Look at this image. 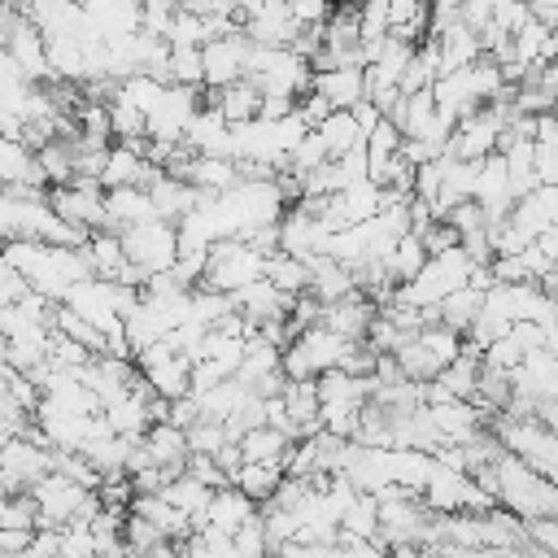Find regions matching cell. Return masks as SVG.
I'll list each match as a JSON object with an SVG mask.
<instances>
[{"instance_id": "obj_17", "label": "cell", "mask_w": 558, "mask_h": 558, "mask_svg": "<svg viewBox=\"0 0 558 558\" xmlns=\"http://www.w3.org/2000/svg\"><path fill=\"white\" fill-rule=\"evenodd\" d=\"M148 201H153V214L161 218V222H174V218H183L196 201H201V192L192 187V183H183V179H174V174H157L148 187Z\"/></svg>"}, {"instance_id": "obj_31", "label": "cell", "mask_w": 558, "mask_h": 558, "mask_svg": "<svg viewBox=\"0 0 558 558\" xmlns=\"http://www.w3.org/2000/svg\"><path fill=\"white\" fill-rule=\"evenodd\" d=\"M235 305H231V296L227 292H214V288H192V323H201L205 331L218 323V318H227Z\"/></svg>"}, {"instance_id": "obj_21", "label": "cell", "mask_w": 558, "mask_h": 558, "mask_svg": "<svg viewBox=\"0 0 558 558\" xmlns=\"http://www.w3.org/2000/svg\"><path fill=\"white\" fill-rule=\"evenodd\" d=\"M257 105H262V96H257V87H253L248 78H240V83L214 92V109H218V118H222L227 126H240V122L257 118Z\"/></svg>"}, {"instance_id": "obj_11", "label": "cell", "mask_w": 558, "mask_h": 558, "mask_svg": "<svg viewBox=\"0 0 558 558\" xmlns=\"http://www.w3.org/2000/svg\"><path fill=\"white\" fill-rule=\"evenodd\" d=\"M231 296V305H235V314L244 318V323H279V318H288V305H292V296H283V292H275L266 279H253V283H244V288H235V292H227Z\"/></svg>"}, {"instance_id": "obj_12", "label": "cell", "mask_w": 558, "mask_h": 558, "mask_svg": "<svg viewBox=\"0 0 558 558\" xmlns=\"http://www.w3.org/2000/svg\"><path fill=\"white\" fill-rule=\"evenodd\" d=\"M4 52L13 57V65L22 70V78L26 83H44V78H52L48 74V52H44V35L22 17L13 31H9V39H4Z\"/></svg>"}, {"instance_id": "obj_1", "label": "cell", "mask_w": 558, "mask_h": 558, "mask_svg": "<svg viewBox=\"0 0 558 558\" xmlns=\"http://www.w3.org/2000/svg\"><path fill=\"white\" fill-rule=\"evenodd\" d=\"M493 480H497L493 497H497V506L506 514H514V519H549V514H558V488H554V480L527 471L506 449L493 458Z\"/></svg>"}, {"instance_id": "obj_14", "label": "cell", "mask_w": 558, "mask_h": 558, "mask_svg": "<svg viewBox=\"0 0 558 558\" xmlns=\"http://www.w3.org/2000/svg\"><path fill=\"white\" fill-rule=\"evenodd\" d=\"M371 318H375V305H371L362 292H353V296H344V301H331V305H323V314H318V323H323L327 331L344 336L349 344H362Z\"/></svg>"}, {"instance_id": "obj_27", "label": "cell", "mask_w": 558, "mask_h": 558, "mask_svg": "<svg viewBox=\"0 0 558 558\" xmlns=\"http://www.w3.org/2000/svg\"><path fill=\"white\" fill-rule=\"evenodd\" d=\"M118 96L135 109V113H153L157 105H161V96H166V83L161 78H153V74H126L122 83H118Z\"/></svg>"}, {"instance_id": "obj_15", "label": "cell", "mask_w": 558, "mask_h": 558, "mask_svg": "<svg viewBox=\"0 0 558 558\" xmlns=\"http://www.w3.org/2000/svg\"><path fill=\"white\" fill-rule=\"evenodd\" d=\"M153 201L144 187H113L105 192V231H126V227H140V222H153Z\"/></svg>"}, {"instance_id": "obj_20", "label": "cell", "mask_w": 558, "mask_h": 558, "mask_svg": "<svg viewBox=\"0 0 558 558\" xmlns=\"http://www.w3.org/2000/svg\"><path fill=\"white\" fill-rule=\"evenodd\" d=\"M432 39H436V48H440V70H462V65H471V61L480 57V39H475V31L462 26V22H449V26L436 31Z\"/></svg>"}, {"instance_id": "obj_24", "label": "cell", "mask_w": 558, "mask_h": 558, "mask_svg": "<svg viewBox=\"0 0 558 558\" xmlns=\"http://www.w3.org/2000/svg\"><path fill=\"white\" fill-rule=\"evenodd\" d=\"M344 536H362V541H375L379 532V506L371 493H353L349 506L340 510V523H336Z\"/></svg>"}, {"instance_id": "obj_23", "label": "cell", "mask_w": 558, "mask_h": 558, "mask_svg": "<svg viewBox=\"0 0 558 558\" xmlns=\"http://www.w3.org/2000/svg\"><path fill=\"white\" fill-rule=\"evenodd\" d=\"M283 480V466H270V462H240V471L231 475V488H240L248 501H270V493L279 488Z\"/></svg>"}, {"instance_id": "obj_28", "label": "cell", "mask_w": 558, "mask_h": 558, "mask_svg": "<svg viewBox=\"0 0 558 558\" xmlns=\"http://www.w3.org/2000/svg\"><path fill=\"white\" fill-rule=\"evenodd\" d=\"M397 148H401V131H397L388 118H379V122L366 131V140H362V153H366V179H371L388 157H397Z\"/></svg>"}, {"instance_id": "obj_38", "label": "cell", "mask_w": 558, "mask_h": 558, "mask_svg": "<svg viewBox=\"0 0 558 558\" xmlns=\"http://www.w3.org/2000/svg\"><path fill=\"white\" fill-rule=\"evenodd\" d=\"M523 4H527V17H532V22H541V26L554 31V22H558V0H523Z\"/></svg>"}, {"instance_id": "obj_4", "label": "cell", "mask_w": 558, "mask_h": 558, "mask_svg": "<svg viewBox=\"0 0 558 558\" xmlns=\"http://www.w3.org/2000/svg\"><path fill=\"white\" fill-rule=\"evenodd\" d=\"M118 244H122V257L148 279V275H161L174 266V222H140V227H126L118 231Z\"/></svg>"}, {"instance_id": "obj_2", "label": "cell", "mask_w": 558, "mask_h": 558, "mask_svg": "<svg viewBox=\"0 0 558 558\" xmlns=\"http://www.w3.org/2000/svg\"><path fill=\"white\" fill-rule=\"evenodd\" d=\"M484 427L493 432V440H497L510 458H519L527 471H536V475L554 480L558 440H554V432H549V427H541V423H532V418H510V414H493Z\"/></svg>"}, {"instance_id": "obj_26", "label": "cell", "mask_w": 558, "mask_h": 558, "mask_svg": "<svg viewBox=\"0 0 558 558\" xmlns=\"http://www.w3.org/2000/svg\"><path fill=\"white\" fill-rule=\"evenodd\" d=\"M379 262H384V275H388L392 283H405V279H414V270L427 262V253H423L418 235H410V231H405V235H401V240H397Z\"/></svg>"}, {"instance_id": "obj_25", "label": "cell", "mask_w": 558, "mask_h": 558, "mask_svg": "<svg viewBox=\"0 0 558 558\" xmlns=\"http://www.w3.org/2000/svg\"><path fill=\"white\" fill-rule=\"evenodd\" d=\"M314 131H318V140L327 144L331 157H340V153H349V148H362V131H357V122L349 118V109H331Z\"/></svg>"}, {"instance_id": "obj_9", "label": "cell", "mask_w": 558, "mask_h": 558, "mask_svg": "<svg viewBox=\"0 0 558 558\" xmlns=\"http://www.w3.org/2000/svg\"><path fill=\"white\" fill-rule=\"evenodd\" d=\"M257 514V501H248L240 488H214L209 493V501H205V510L192 519V532H201V527H214V532H222V536H231L244 519H253Z\"/></svg>"}, {"instance_id": "obj_18", "label": "cell", "mask_w": 558, "mask_h": 558, "mask_svg": "<svg viewBox=\"0 0 558 558\" xmlns=\"http://www.w3.org/2000/svg\"><path fill=\"white\" fill-rule=\"evenodd\" d=\"M187 371H192V362H187L183 353H170V357L153 362V366L140 371V375H144V384H148L153 397H161V401H179V397H187Z\"/></svg>"}, {"instance_id": "obj_5", "label": "cell", "mask_w": 558, "mask_h": 558, "mask_svg": "<svg viewBox=\"0 0 558 558\" xmlns=\"http://www.w3.org/2000/svg\"><path fill=\"white\" fill-rule=\"evenodd\" d=\"M244 52H248V39L240 31L218 35V39H205L201 44V87L222 92V87L240 83L244 78Z\"/></svg>"}, {"instance_id": "obj_22", "label": "cell", "mask_w": 558, "mask_h": 558, "mask_svg": "<svg viewBox=\"0 0 558 558\" xmlns=\"http://www.w3.org/2000/svg\"><path fill=\"white\" fill-rule=\"evenodd\" d=\"M262 279H266L275 292H283V296H301V292L310 288V266L296 262V257H288V253H270Z\"/></svg>"}, {"instance_id": "obj_30", "label": "cell", "mask_w": 558, "mask_h": 558, "mask_svg": "<svg viewBox=\"0 0 558 558\" xmlns=\"http://www.w3.org/2000/svg\"><path fill=\"white\" fill-rule=\"evenodd\" d=\"M105 118H109V140H118V144H126V140H144V113H135L118 92L109 96Z\"/></svg>"}, {"instance_id": "obj_16", "label": "cell", "mask_w": 558, "mask_h": 558, "mask_svg": "<svg viewBox=\"0 0 558 558\" xmlns=\"http://www.w3.org/2000/svg\"><path fill=\"white\" fill-rule=\"evenodd\" d=\"M174 179L192 183V187L205 192V196H218V192H227V187L235 183V161H231V157H187V161L174 170Z\"/></svg>"}, {"instance_id": "obj_3", "label": "cell", "mask_w": 558, "mask_h": 558, "mask_svg": "<svg viewBox=\"0 0 558 558\" xmlns=\"http://www.w3.org/2000/svg\"><path fill=\"white\" fill-rule=\"evenodd\" d=\"M262 270H266V257L253 253L244 240H218V244H209V253H205V275H201L196 288L235 292V288L262 279Z\"/></svg>"}, {"instance_id": "obj_33", "label": "cell", "mask_w": 558, "mask_h": 558, "mask_svg": "<svg viewBox=\"0 0 558 558\" xmlns=\"http://www.w3.org/2000/svg\"><path fill=\"white\" fill-rule=\"evenodd\" d=\"M166 83L201 87V48H170V57H166Z\"/></svg>"}, {"instance_id": "obj_32", "label": "cell", "mask_w": 558, "mask_h": 558, "mask_svg": "<svg viewBox=\"0 0 558 558\" xmlns=\"http://www.w3.org/2000/svg\"><path fill=\"white\" fill-rule=\"evenodd\" d=\"M183 445H187V453H205V458H214L222 445H231L227 440V432H222V423H214V418H196L192 427H183Z\"/></svg>"}, {"instance_id": "obj_36", "label": "cell", "mask_w": 558, "mask_h": 558, "mask_svg": "<svg viewBox=\"0 0 558 558\" xmlns=\"http://www.w3.org/2000/svg\"><path fill=\"white\" fill-rule=\"evenodd\" d=\"M532 174H536L541 187H554L558 183V148L532 144Z\"/></svg>"}, {"instance_id": "obj_7", "label": "cell", "mask_w": 558, "mask_h": 558, "mask_svg": "<svg viewBox=\"0 0 558 558\" xmlns=\"http://www.w3.org/2000/svg\"><path fill=\"white\" fill-rule=\"evenodd\" d=\"M423 410H427V423H432V432H436L440 445H466V440H475V436L484 432V423H488L471 401H432V405H423Z\"/></svg>"}, {"instance_id": "obj_6", "label": "cell", "mask_w": 558, "mask_h": 558, "mask_svg": "<svg viewBox=\"0 0 558 558\" xmlns=\"http://www.w3.org/2000/svg\"><path fill=\"white\" fill-rule=\"evenodd\" d=\"M327 235L331 231L301 201L283 205V214H279V253H288L296 262H310V257H318L327 248Z\"/></svg>"}, {"instance_id": "obj_8", "label": "cell", "mask_w": 558, "mask_h": 558, "mask_svg": "<svg viewBox=\"0 0 558 558\" xmlns=\"http://www.w3.org/2000/svg\"><path fill=\"white\" fill-rule=\"evenodd\" d=\"M179 144H183L192 157H231V126L218 118L214 105H201V109L187 118Z\"/></svg>"}, {"instance_id": "obj_39", "label": "cell", "mask_w": 558, "mask_h": 558, "mask_svg": "<svg viewBox=\"0 0 558 558\" xmlns=\"http://www.w3.org/2000/svg\"><path fill=\"white\" fill-rule=\"evenodd\" d=\"M384 558H423V549L418 545H388Z\"/></svg>"}, {"instance_id": "obj_29", "label": "cell", "mask_w": 558, "mask_h": 558, "mask_svg": "<svg viewBox=\"0 0 558 558\" xmlns=\"http://www.w3.org/2000/svg\"><path fill=\"white\" fill-rule=\"evenodd\" d=\"M209 493L214 488H205V484H196L192 475H179V480H170V484H161V497L174 506V510H183L187 519H196L201 510H205V501H209Z\"/></svg>"}, {"instance_id": "obj_10", "label": "cell", "mask_w": 558, "mask_h": 558, "mask_svg": "<svg viewBox=\"0 0 558 558\" xmlns=\"http://www.w3.org/2000/svg\"><path fill=\"white\" fill-rule=\"evenodd\" d=\"M554 218H558V187H532L527 196L510 201V214H506V222L523 240H536L541 231H549Z\"/></svg>"}, {"instance_id": "obj_34", "label": "cell", "mask_w": 558, "mask_h": 558, "mask_svg": "<svg viewBox=\"0 0 558 558\" xmlns=\"http://www.w3.org/2000/svg\"><path fill=\"white\" fill-rule=\"evenodd\" d=\"M266 554H270V545L262 536V519L253 514L231 532V558H266Z\"/></svg>"}, {"instance_id": "obj_35", "label": "cell", "mask_w": 558, "mask_h": 558, "mask_svg": "<svg viewBox=\"0 0 558 558\" xmlns=\"http://www.w3.org/2000/svg\"><path fill=\"white\" fill-rule=\"evenodd\" d=\"M523 541H532L541 554H558V519H523Z\"/></svg>"}, {"instance_id": "obj_13", "label": "cell", "mask_w": 558, "mask_h": 558, "mask_svg": "<svg viewBox=\"0 0 558 558\" xmlns=\"http://www.w3.org/2000/svg\"><path fill=\"white\" fill-rule=\"evenodd\" d=\"M310 92L323 96L331 109H349L357 100H366V83L357 65H336V70H314L310 74Z\"/></svg>"}, {"instance_id": "obj_19", "label": "cell", "mask_w": 558, "mask_h": 558, "mask_svg": "<svg viewBox=\"0 0 558 558\" xmlns=\"http://www.w3.org/2000/svg\"><path fill=\"white\" fill-rule=\"evenodd\" d=\"M235 449H240L244 462H270V466H283L292 440H288L283 432H275V427L262 423V427H248V432L235 440Z\"/></svg>"}, {"instance_id": "obj_37", "label": "cell", "mask_w": 558, "mask_h": 558, "mask_svg": "<svg viewBox=\"0 0 558 558\" xmlns=\"http://www.w3.org/2000/svg\"><path fill=\"white\" fill-rule=\"evenodd\" d=\"M349 118L357 122V131H362V140H366V131H371V126H375L384 113H379L371 100H357V105H349Z\"/></svg>"}]
</instances>
